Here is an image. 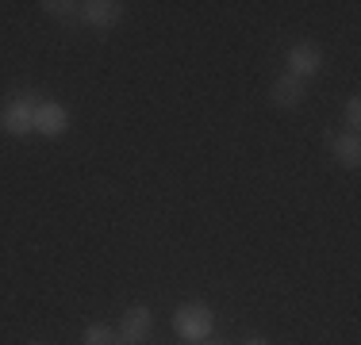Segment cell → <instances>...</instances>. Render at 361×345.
Returning a JSON list of instances; mask_svg holds the SVG:
<instances>
[{
    "mask_svg": "<svg viewBox=\"0 0 361 345\" xmlns=\"http://www.w3.org/2000/svg\"><path fill=\"white\" fill-rule=\"evenodd\" d=\"M35 92H12L4 104H0V131L12 138H27L31 127H35V108H39Z\"/></svg>",
    "mask_w": 361,
    "mask_h": 345,
    "instance_id": "6da1fadb",
    "label": "cell"
},
{
    "mask_svg": "<svg viewBox=\"0 0 361 345\" xmlns=\"http://www.w3.org/2000/svg\"><path fill=\"white\" fill-rule=\"evenodd\" d=\"M173 330L180 334V341H204L216 330V310L204 299H188L173 310Z\"/></svg>",
    "mask_w": 361,
    "mask_h": 345,
    "instance_id": "7a4b0ae2",
    "label": "cell"
},
{
    "mask_svg": "<svg viewBox=\"0 0 361 345\" xmlns=\"http://www.w3.org/2000/svg\"><path fill=\"white\" fill-rule=\"evenodd\" d=\"M154 334V310L146 303H131L119 315V341L123 345H146Z\"/></svg>",
    "mask_w": 361,
    "mask_h": 345,
    "instance_id": "3957f363",
    "label": "cell"
},
{
    "mask_svg": "<svg viewBox=\"0 0 361 345\" xmlns=\"http://www.w3.org/2000/svg\"><path fill=\"white\" fill-rule=\"evenodd\" d=\"M285 73L292 77H300V81H312V77H319L323 73V50L315 46V42H292L288 46V54H285Z\"/></svg>",
    "mask_w": 361,
    "mask_h": 345,
    "instance_id": "277c9868",
    "label": "cell"
},
{
    "mask_svg": "<svg viewBox=\"0 0 361 345\" xmlns=\"http://www.w3.org/2000/svg\"><path fill=\"white\" fill-rule=\"evenodd\" d=\"M70 131V108L58 100H39L35 108V127H31V134H42V138H62Z\"/></svg>",
    "mask_w": 361,
    "mask_h": 345,
    "instance_id": "5b68a950",
    "label": "cell"
},
{
    "mask_svg": "<svg viewBox=\"0 0 361 345\" xmlns=\"http://www.w3.org/2000/svg\"><path fill=\"white\" fill-rule=\"evenodd\" d=\"M127 8L119 4V0H85L81 4V23H89V27H116V23H123Z\"/></svg>",
    "mask_w": 361,
    "mask_h": 345,
    "instance_id": "8992f818",
    "label": "cell"
},
{
    "mask_svg": "<svg viewBox=\"0 0 361 345\" xmlns=\"http://www.w3.org/2000/svg\"><path fill=\"white\" fill-rule=\"evenodd\" d=\"M307 96V81H300V77H292V73H281L277 81L269 84V100H273V108H281V111H296L300 104H304Z\"/></svg>",
    "mask_w": 361,
    "mask_h": 345,
    "instance_id": "52a82bcc",
    "label": "cell"
},
{
    "mask_svg": "<svg viewBox=\"0 0 361 345\" xmlns=\"http://www.w3.org/2000/svg\"><path fill=\"white\" fill-rule=\"evenodd\" d=\"M326 146H331V158L338 161L342 169H357L361 165V134L357 131L331 134V138H326Z\"/></svg>",
    "mask_w": 361,
    "mask_h": 345,
    "instance_id": "ba28073f",
    "label": "cell"
},
{
    "mask_svg": "<svg viewBox=\"0 0 361 345\" xmlns=\"http://www.w3.org/2000/svg\"><path fill=\"white\" fill-rule=\"evenodd\" d=\"M42 12L50 20H62V23H81V4L77 0H42Z\"/></svg>",
    "mask_w": 361,
    "mask_h": 345,
    "instance_id": "9c48e42d",
    "label": "cell"
},
{
    "mask_svg": "<svg viewBox=\"0 0 361 345\" xmlns=\"http://www.w3.org/2000/svg\"><path fill=\"white\" fill-rule=\"evenodd\" d=\"M81 345H123V341H119V330H111L104 322H89L81 334Z\"/></svg>",
    "mask_w": 361,
    "mask_h": 345,
    "instance_id": "30bf717a",
    "label": "cell"
},
{
    "mask_svg": "<svg viewBox=\"0 0 361 345\" xmlns=\"http://www.w3.org/2000/svg\"><path fill=\"white\" fill-rule=\"evenodd\" d=\"M342 119H346V131H357V127H361V96H350V100H346Z\"/></svg>",
    "mask_w": 361,
    "mask_h": 345,
    "instance_id": "8fae6325",
    "label": "cell"
},
{
    "mask_svg": "<svg viewBox=\"0 0 361 345\" xmlns=\"http://www.w3.org/2000/svg\"><path fill=\"white\" fill-rule=\"evenodd\" d=\"M243 345H277V341H269V338H265V334H254V338H246Z\"/></svg>",
    "mask_w": 361,
    "mask_h": 345,
    "instance_id": "7c38bea8",
    "label": "cell"
},
{
    "mask_svg": "<svg viewBox=\"0 0 361 345\" xmlns=\"http://www.w3.org/2000/svg\"><path fill=\"white\" fill-rule=\"evenodd\" d=\"M196 345H231V341H223V338H204V341H196Z\"/></svg>",
    "mask_w": 361,
    "mask_h": 345,
    "instance_id": "4fadbf2b",
    "label": "cell"
},
{
    "mask_svg": "<svg viewBox=\"0 0 361 345\" xmlns=\"http://www.w3.org/2000/svg\"><path fill=\"white\" fill-rule=\"evenodd\" d=\"M27 345H50V341H27Z\"/></svg>",
    "mask_w": 361,
    "mask_h": 345,
    "instance_id": "5bb4252c",
    "label": "cell"
}]
</instances>
